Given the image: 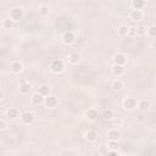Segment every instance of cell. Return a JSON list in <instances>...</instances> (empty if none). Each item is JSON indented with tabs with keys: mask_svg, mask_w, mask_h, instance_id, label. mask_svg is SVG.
<instances>
[{
	"mask_svg": "<svg viewBox=\"0 0 156 156\" xmlns=\"http://www.w3.org/2000/svg\"><path fill=\"white\" fill-rule=\"evenodd\" d=\"M112 73L117 77H121L124 73V66H118V65H113L112 67Z\"/></svg>",
	"mask_w": 156,
	"mask_h": 156,
	"instance_id": "19",
	"label": "cell"
},
{
	"mask_svg": "<svg viewBox=\"0 0 156 156\" xmlns=\"http://www.w3.org/2000/svg\"><path fill=\"white\" fill-rule=\"evenodd\" d=\"M137 106H138V101H137V99H134L132 97H127L126 99L123 100V107L126 110L132 111V110L137 109Z\"/></svg>",
	"mask_w": 156,
	"mask_h": 156,
	"instance_id": "2",
	"label": "cell"
},
{
	"mask_svg": "<svg viewBox=\"0 0 156 156\" xmlns=\"http://www.w3.org/2000/svg\"><path fill=\"white\" fill-rule=\"evenodd\" d=\"M0 128H2V129H5L6 128V117L5 116H3L2 121H0Z\"/></svg>",
	"mask_w": 156,
	"mask_h": 156,
	"instance_id": "31",
	"label": "cell"
},
{
	"mask_svg": "<svg viewBox=\"0 0 156 156\" xmlns=\"http://www.w3.org/2000/svg\"><path fill=\"white\" fill-rule=\"evenodd\" d=\"M148 34L151 38H156V26H151L148 28Z\"/></svg>",
	"mask_w": 156,
	"mask_h": 156,
	"instance_id": "28",
	"label": "cell"
},
{
	"mask_svg": "<svg viewBox=\"0 0 156 156\" xmlns=\"http://www.w3.org/2000/svg\"><path fill=\"white\" fill-rule=\"evenodd\" d=\"M107 148H109V150H110V151H118V149H119V144H118V142H111V140H109V143H107Z\"/></svg>",
	"mask_w": 156,
	"mask_h": 156,
	"instance_id": "24",
	"label": "cell"
},
{
	"mask_svg": "<svg viewBox=\"0 0 156 156\" xmlns=\"http://www.w3.org/2000/svg\"><path fill=\"white\" fill-rule=\"evenodd\" d=\"M30 90H32V85H30L29 83H27V82L20 85V91L22 93V94H28Z\"/></svg>",
	"mask_w": 156,
	"mask_h": 156,
	"instance_id": "21",
	"label": "cell"
},
{
	"mask_svg": "<svg viewBox=\"0 0 156 156\" xmlns=\"http://www.w3.org/2000/svg\"><path fill=\"white\" fill-rule=\"evenodd\" d=\"M44 100H45V98L42 94H39V93H34V94L32 95V103L34 105H40V104L44 103Z\"/></svg>",
	"mask_w": 156,
	"mask_h": 156,
	"instance_id": "13",
	"label": "cell"
},
{
	"mask_svg": "<svg viewBox=\"0 0 156 156\" xmlns=\"http://www.w3.org/2000/svg\"><path fill=\"white\" fill-rule=\"evenodd\" d=\"M14 23H15V21H12V20L9 17V18H5V20L3 21L2 26H3L4 29H11V28L14 27Z\"/></svg>",
	"mask_w": 156,
	"mask_h": 156,
	"instance_id": "22",
	"label": "cell"
},
{
	"mask_svg": "<svg viewBox=\"0 0 156 156\" xmlns=\"http://www.w3.org/2000/svg\"><path fill=\"white\" fill-rule=\"evenodd\" d=\"M138 36V32H137V27H134V26H131V27H128V37H131V38H134V37H137Z\"/></svg>",
	"mask_w": 156,
	"mask_h": 156,
	"instance_id": "26",
	"label": "cell"
},
{
	"mask_svg": "<svg viewBox=\"0 0 156 156\" xmlns=\"http://www.w3.org/2000/svg\"><path fill=\"white\" fill-rule=\"evenodd\" d=\"M0 99H2V100L4 99V93H3V91H2V93H0Z\"/></svg>",
	"mask_w": 156,
	"mask_h": 156,
	"instance_id": "33",
	"label": "cell"
},
{
	"mask_svg": "<svg viewBox=\"0 0 156 156\" xmlns=\"http://www.w3.org/2000/svg\"><path fill=\"white\" fill-rule=\"evenodd\" d=\"M75 40H76V36H75V33L70 32V30L68 32H65L64 36H62V43L65 45H72L75 43Z\"/></svg>",
	"mask_w": 156,
	"mask_h": 156,
	"instance_id": "5",
	"label": "cell"
},
{
	"mask_svg": "<svg viewBox=\"0 0 156 156\" xmlns=\"http://www.w3.org/2000/svg\"><path fill=\"white\" fill-rule=\"evenodd\" d=\"M110 150H109V148H107V145L106 146H100V149H99V152L101 154V156H104V155H106L107 152H109Z\"/></svg>",
	"mask_w": 156,
	"mask_h": 156,
	"instance_id": "30",
	"label": "cell"
},
{
	"mask_svg": "<svg viewBox=\"0 0 156 156\" xmlns=\"http://www.w3.org/2000/svg\"><path fill=\"white\" fill-rule=\"evenodd\" d=\"M10 70H11V72H12V73L18 75V73H21V72H22L23 66H22V64H21L20 61H14L12 64L10 65Z\"/></svg>",
	"mask_w": 156,
	"mask_h": 156,
	"instance_id": "10",
	"label": "cell"
},
{
	"mask_svg": "<svg viewBox=\"0 0 156 156\" xmlns=\"http://www.w3.org/2000/svg\"><path fill=\"white\" fill-rule=\"evenodd\" d=\"M49 8L46 6V5H42L40 8H39V15L40 16H46V15H49Z\"/></svg>",
	"mask_w": 156,
	"mask_h": 156,
	"instance_id": "27",
	"label": "cell"
},
{
	"mask_svg": "<svg viewBox=\"0 0 156 156\" xmlns=\"http://www.w3.org/2000/svg\"><path fill=\"white\" fill-rule=\"evenodd\" d=\"M150 106H151V103H150L149 100H145V99H144V100H140V101L138 103V107H139L142 111H146Z\"/></svg>",
	"mask_w": 156,
	"mask_h": 156,
	"instance_id": "20",
	"label": "cell"
},
{
	"mask_svg": "<svg viewBox=\"0 0 156 156\" xmlns=\"http://www.w3.org/2000/svg\"><path fill=\"white\" fill-rule=\"evenodd\" d=\"M104 156H119L118 155V152L117 151H109L106 155H104Z\"/></svg>",
	"mask_w": 156,
	"mask_h": 156,
	"instance_id": "32",
	"label": "cell"
},
{
	"mask_svg": "<svg viewBox=\"0 0 156 156\" xmlns=\"http://www.w3.org/2000/svg\"><path fill=\"white\" fill-rule=\"evenodd\" d=\"M132 5H133L134 10H142L145 6V2H143V0H133Z\"/></svg>",
	"mask_w": 156,
	"mask_h": 156,
	"instance_id": "23",
	"label": "cell"
},
{
	"mask_svg": "<svg viewBox=\"0 0 156 156\" xmlns=\"http://www.w3.org/2000/svg\"><path fill=\"white\" fill-rule=\"evenodd\" d=\"M36 119V116L33 112H30V111H26L21 115V121L23 124H32Z\"/></svg>",
	"mask_w": 156,
	"mask_h": 156,
	"instance_id": "3",
	"label": "cell"
},
{
	"mask_svg": "<svg viewBox=\"0 0 156 156\" xmlns=\"http://www.w3.org/2000/svg\"><path fill=\"white\" fill-rule=\"evenodd\" d=\"M143 11L142 10H132V12H131V18L133 20V21H139V20H142L143 18Z\"/></svg>",
	"mask_w": 156,
	"mask_h": 156,
	"instance_id": "16",
	"label": "cell"
},
{
	"mask_svg": "<svg viewBox=\"0 0 156 156\" xmlns=\"http://www.w3.org/2000/svg\"><path fill=\"white\" fill-rule=\"evenodd\" d=\"M79 61H81V55L77 54V53H72L68 56V62H70V64H72V65H77Z\"/></svg>",
	"mask_w": 156,
	"mask_h": 156,
	"instance_id": "15",
	"label": "cell"
},
{
	"mask_svg": "<svg viewBox=\"0 0 156 156\" xmlns=\"http://www.w3.org/2000/svg\"><path fill=\"white\" fill-rule=\"evenodd\" d=\"M127 62V57L122 53H117L113 56V65H118V66H123Z\"/></svg>",
	"mask_w": 156,
	"mask_h": 156,
	"instance_id": "6",
	"label": "cell"
},
{
	"mask_svg": "<svg viewBox=\"0 0 156 156\" xmlns=\"http://www.w3.org/2000/svg\"><path fill=\"white\" fill-rule=\"evenodd\" d=\"M57 99L55 98V97H46L45 98V100H44V105H45V107H48V109H54V107H56V105H57Z\"/></svg>",
	"mask_w": 156,
	"mask_h": 156,
	"instance_id": "9",
	"label": "cell"
},
{
	"mask_svg": "<svg viewBox=\"0 0 156 156\" xmlns=\"http://www.w3.org/2000/svg\"><path fill=\"white\" fill-rule=\"evenodd\" d=\"M101 117H103V119H105V121H111V119H113L115 113H113V111H112L111 109H105V110H103V112H101Z\"/></svg>",
	"mask_w": 156,
	"mask_h": 156,
	"instance_id": "12",
	"label": "cell"
},
{
	"mask_svg": "<svg viewBox=\"0 0 156 156\" xmlns=\"http://www.w3.org/2000/svg\"><path fill=\"white\" fill-rule=\"evenodd\" d=\"M38 93H39V94H42L44 98H46V97H49V93H50V87H49V85H46V84H43V85H40V87H39Z\"/></svg>",
	"mask_w": 156,
	"mask_h": 156,
	"instance_id": "18",
	"label": "cell"
},
{
	"mask_svg": "<svg viewBox=\"0 0 156 156\" xmlns=\"http://www.w3.org/2000/svg\"><path fill=\"white\" fill-rule=\"evenodd\" d=\"M50 68L54 73H61L65 70V64H64L62 60H54L50 65Z\"/></svg>",
	"mask_w": 156,
	"mask_h": 156,
	"instance_id": "1",
	"label": "cell"
},
{
	"mask_svg": "<svg viewBox=\"0 0 156 156\" xmlns=\"http://www.w3.org/2000/svg\"><path fill=\"white\" fill-rule=\"evenodd\" d=\"M117 30H118V34L121 37H127L128 36V27L127 26H119Z\"/></svg>",
	"mask_w": 156,
	"mask_h": 156,
	"instance_id": "25",
	"label": "cell"
},
{
	"mask_svg": "<svg viewBox=\"0 0 156 156\" xmlns=\"http://www.w3.org/2000/svg\"><path fill=\"white\" fill-rule=\"evenodd\" d=\"M99 116V111L97 109H88L85 111V118L88 121H95Z\"/></svg>",
	"mask_w": 156,
	"mask_h": 156,
	"instance_id": "8",
	"label": "cell"
},
{
	"mask_svg": "<svg viewBox=\"0 0 156 156\" xmlns=\"http://www.w3.org/2000/svg\"><path fill=\"white\" fill-rule=\"evenodd\" d=\"M119 137H121V134H119V132L116 131V129H112V131H110V132L107 133V138H109V140H111V142H118Z\"/></svg>",
	"mask_w": 156,
	"mask_h": 156,
	"instance_id": "14",
	"label": "cell"
},
{
	"mask_svg": "<svg viewBox=\"0 0 156 156\" xmlns=\"http://www.w3.org/2000/svg\"><path fill=\"white\" fill-rule=\"evenodd\" d=\"M137 32H138V36H144L148 33V28L144 26H139V27H137Z\"/></svg>",
	"mask_w": 156,
	"mask_h": 156,
	"instance_id": "29",
	"label": "cell"
},
{
	"mask_svg": "<svg viewBox=\"0 0 156 156\" xmlns=\"http://www.w3.org/2000/svg\"><path fill=\"white\" fill-rule=\"evenodd\" d=\"M10 18L12 21H15V22L22 20L23 18V10L21 8H14L11 10V12H10Z\"/></svg>",
	"mask_w": 156,
	"mask_h": 156,
	"instance_id": "4",
	"label": "cell"
},
{
	"mask_svg": "<svg viewBox=\"0 0 156 156\" xmlns=\"http://www.w3.org/2000/svg\"><path fill=\"white\" fill-rule=\"evenodd\" d=\"M5 117H6L9 121H14V119H16V118H18V117H21V116H20L18 109L11 107V109H9V110L5 112Z\"/></svg>",
	"mask_w": 156,
	"mask_h": 156,
	"instance_id": "7",
	"label": "cell"
},
{
	"mask_svg": "<svg viewBox=\"0 0 156 156\" xmlns=\"http://www.w3.org/2000/svg\"><path fill=\"white\" fill-rule=\"evenodd\" d=\"M123 85H124V84H123V82H122L121 79H116V81H113L111 88H112L113 91H121V90L123 89Z\"/></svg>",
	"mask_w": 156,
	"mask_h": 156,
	"instance_id": "17",
	"label": "cell"
},
{
	"mask_svg": "<svg viewBox=\"0 0 156 156\" xmlns=\"http://www.w3.org/2000/svg\"><path fill=\"white\" fill-rule=\"evenodd\" d=\"M155 83H156V77H155Z\"/></svg>",
	"mask_w": 156,
	"mask_h": 156,
	"instance_id": "35",
	"label": "cell"
},
{
	"mask_svg": "<svg viewBox=\"0 0 156 156\" xmlns=\"http://www.w3.org/2000/svg\"><path fill=\"white\" fill-rule=\"evenodd\" d=\"M84 138L88 142H95L97 138H98V133L95 131H93V129H89V131H87L84 133Z\"/></svg>",
	"mask_w": 156,
	"mask_h": 156,
	"instance_id": "11",
	"label": "cell"
},
{
	"mask_svg": "<svg viewBox=\"0 0 156 156\" xmlns=\"http://www.w3.org/2000/svg\"><path fill=\"white\" fill-rule=\"evenodd\" d=\"M122 156H128V155H122Z\"/></svg>",
	"mask_w": 156,
	"mask_h": 156,
	"instance_id": "34",
	"label": "cell"
}]
</instances>
